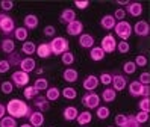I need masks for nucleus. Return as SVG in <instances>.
I'll list each match as a JSON object with an SVG mask.
<instances>
[{"label": "nucleus", "instance_id": "obj_41", "mask_svg": "<svg viewBox=\"0 0 150 127\" xmlns=\"http://www.w3.org/2000/svg\"><path fill=\"white\" fill-rule=\"evenodd\" d=\"M138 107L141 112H150V98H141V102L138 103Z\"/></svg>", "mask_w": 150, "mask_h": 127}, {"label": "nucleus", "instance_id": "obj_11", "mask_svg": "<svg viewBox=\"0 0 150 127\" xmlns=\"http://www.w3.org/2000/svg\"><path fill=\"white\" fill-rule=\"evenodd\" d=\"M33 106L38 109L40 112H47L50 111V102L44 95H37L33 98Z\"/></svg>", "mask_w": 150, "mask_h": 127}, {"label": "nucleus", "instance_id": "obj_35", "mask_svg": "<svg viewBox=\"0 0 150 127\" xmlns=\"http://www.w3.org/2000/svg\"><path fill=\"white\" fill-rule=\"evenodd\" d=\"M109 107L108 106H99L96 109V115L99 116V120H106V118L109 116Z\"/></svg>", "mask_w": 150, "mask_h": 127}, {"label": "nucleus", "instance_id": "obj_57", "mask_svg": "<svg viewBox=\"0 0 150 127\" xmlns=\"http://www.w3.org/2000/svg\"><path fill=\"white\" fill-rule=\"evenodd\" d=\"M20 127H32V126H30V124H21Z\"/></svg>", "mask_w": 150, "mask_h": 127}, {"label": "nucleus", "instance_id": "obj_36", "mask_svg": "<svg viewBox=\"0 0 150 127\" xmlns=\"http://www.w3.org/2000/svg\"><path fill=\"white\" fill-rule=\"evenodd\" d=\"M74 59H76V56L71 52H65V53H62V56H61V61H62V64L67 65V67L71 65V64L74 62Z\"/></svg>", "mask_w": 150, "mask_h": 127}, {"label": "nucleus", "instance_id": "obj_33", "mask_svg": "<svg viewBox=\"0 0 150 127\" xmlns=\"http://www.w3.org/2000/svg\"><path fill=\"white\" fill-rule=\"evenodd\" d=\"M61 94H62V97L67 98V100H74L77 97V91L71 86H67V88H64L62 91H61Z\"/></svg>", "mask_w": 150, "mask_h": 127}, {"label": "nucleus", "instance_id": "obj_14", "mask_svg": "<svg viewBox=\"0 0 150 127\" xmlns=\"http://www.w3.org/2000/svg\"><path fill=\"white\" fill-rule=\"evenodd\" d=\"M20 68H21V71H24V73L29 74V73L35 71V68H37V62H35L33 58H23L21 62H20Z\"/></svg>", "mask_w": 150, "mask_h": 127}, {"label": "nucleus", "instance_id": "obj_20", "mask_svg": "<svg viewBox=\"0 0 150 127\" xmlns=\"http://www.w3.org/2000/svg\"><path fill=\"white\" fill-rule=\"evenodd\" d=\"M79 44L82 49H93L94 47V36L90 33H82L79 36Z\"/></svg>", "mask_w": 150, "mask_h": 127}, {"label": "nucleus", "instance_id": "obj_46", "mask_svg": "<svg viewBox=\"0 0 150 127\" xmlns=\"http://www.w3.org/2000/svg\"><path fill=\"white\" fill-rule=\"evenodd\" d=\"M127 121V115H123V114H118L115 116V127H123Z\"/></svg>", "mask_w": 150, "mask_h": 127}, {"label": "nucleus", "instance_id": "obj_27", "mask_svg": "<svg viewBox=\"0 0 150 127\" xmlns=\"http://www.w3.org/2000/svg\"><path fill=\"white\" fill-rule=\"evenodd\" d=\"M115 98H117V92L112 88H105L103 92H102V97H100V100H103V102H106V103L114 102Z\"/></svg>", "mask_w": 150, "mask_h": 127}, {"label": "nucleus", "instance_id": "obj_56", "mask_svg": "<svg viewBox=\"0 0 150 127\" xmlns=\"http://www.w3.org/2000/svg\"><path fill=\"white\" fill-rule=\"evenodd\" d=\"M42 73H44V70H42V68H40V70H37V74H42Z\"/></svg>", "mask_w": 150, "mask_h": 127}, {"label": "nucleus", "instance_id": "obj_45", "mask_svg": "<svg viewBox=\"0 0 150 127\" xmlns=\"http://www.w3.org/2000/svg\"><path fill=\"white\" fill-rule=\"evenodd\" d=\"M117 50L120 53H127L130 50V45L127 41H120V42H117Z\"/></svg>", "mask_w": 150, "mask_h": 127}, {"label": "nucleus", "instance_id": "obj_43", "mask_svg": "<svg viewBox=\"0 0 150 127\" xmlns=\"http://www.w3.org/2000/svg\"><path fill=\"white\" fill-rule=\"evenodd\" d=\"M112 17L115 18V21H123L126 18V11L123 8H118V9H115V12H114Z\"/></svg>", "mask_w": 150, "mask_h": 127}, {"label": "nucleus", "instance_id": "obj_22", "mask_svg": "<svg viewBox=\"0 0 150 127\" xmlns=\"http://www.w3.org/2000/svg\"><path fill=\"white\" fill-rule=\"evenodd\" d=\"M127 88H129V94H130L132 97H141L144 85H141L138 80H134V82H130V83H129Z\"/></svg>", "mask_w": 150, "mask_h": 127}, {"label": "nucleus", "instance_id": "obj_42", "mask_svg": "<svg viewBox=\"0 0 150 127\" xmlns=\"http://www.w3.org/2000/svg\"><path fill=\"white\" fill-rule=\"evenodd\" d=\"M134 62H135L137 68H138V67H139V68H143V67L147 65V56H144V54H138Z\"/></svg>", "mask_w": 150, "mask_h": 127}, {"label": "nucleus", "instance_id": "obj_17", "mask_svg": "<svg viewBox=\"0 0 150 127\" xmlns=\"http://www.w3.org/2000/svg\"><path fill=\"white\" fill-rule=\"evenodd\" d=\"M35 53H37L41 59H47V58H50V56H52L50 44H49V42H41V44H38L37 52H35Z\"/></svg>", "mask_w": 150, "mask_h": 127}, {"label": "nucleus", "instance_id": "obj_54", "mask_svg": "<svg viewBox=\"0 0 150 127\" xmlns=\"http://www.w3.org/2000/svg\"><path fill=\"white\" fill-rule=\"evenodd\" d=\"M5 114H6V106H3L2 103H0V120L5 116Z\"/></svg>", "mask_w": 150, "mask_h": 127}, {"label": "nucleus", "instance_id": "obj_1", "mask_svg": "<svg viewBox=\"0 0 150 127\" xmlns=\"http://www.w3.org/2000/svg\"><path fill=\"white\" fill-rule=\"evenodd\" d=\"M6 112L9 114V116H14V118H26V116L29 118L32 107L29 104H26V102H23L20 98H12L6 104Z\"/></svg>", "mask_w": 150, "mask_h": 127}, {"label": "nucleus", "instance_id": "obj_37", "mask_svg": "<svg viewBox=\"0 0 150 127\" xmlns=\"http://www.w3.org/2000/svg\"><path fill=\"white\" fill-rule=\"evenodd\" d=\"M0 127H17V121L14 116H3L0 120Z\"/></svg>", "mask_w": 150, "mask_h": 127}, {"label": "nucleus", "instance_id": "obj_51", "mask_svg": "<svg viewBox=\"0 0 150 127\" xmlns=\"http://www.w3.org/2000/svg\"><path fill=\"white\" fill-rule=\"evenodd\" d=\"M44 35H46V36H53V38H55V35H56L55 26H46V27H44Z\"/></svg>", "mask_w": 150, "mask_h": 127}, {"label": "nucleus", "instance_id": "obj_18", "mask_svg": "<svg viewBox=\"0 0 150 127\" xmlns=\"http://www.w3.org/2000/svg\"><path fill=\"white\" fill-rule=\"evenodd\" d=\"M126 14H130L132 17H139L143 14V5L139 2H130L126 8Z\"/></svg>", "mask_w": 150, "mask_h": 127}, {"label": "nucleus", "instance_id": "obj_55", "mask_svg": "<svg viewBox=\"0 0 150 127\" xmlns=\"http://www.w3.org/2000/svg\"><path fill=\"white\" fill-rule=\"evenodd\" d=\"M130 2H127V0H118L117 2V5H120V6H127Z\"/></svg>", "mask_w": 150, "mask_h": 127}, {"label": "nucleus", "instance_id": "obj_12", "mask_svg": "<svg viewBox=\"0 0 150 127\" xmlns=\"http://www.w3.org/2000/svg\"><path fill=\"white\" fill-rule=\"evenodd\" d=\"M83 89L88 91V92H91V91H94L97 86H99V77L94 76V74H90V76H86L85 80H83V83H82Z\"/></svg>", "mask_w": 150, "mask_h": 127}, {"label": "nucleus", "instance_id": "obj_13", "mask_svg": "<svg viewBox=\"0 0 150 127\" xmlns=\"http://www.w3.org/2000/svg\"><path fill=\"white\" fill-rule=\"evenodd\" d=\"M29 124L32 127H41L44 124V115L40 111H32L29 115Z\"/></svg>", "mask_w": 150, "mask_h": 127}, {"label": "nucleus", "instance_id": "obj_19", "mask_svg": "<svg viewBox=\"0 0 150 127\" xmlns=\"http://www.w3.org/2000/svg\"><path fill=\"white\" fill-rule=\"evenodd\" d=\"M62 79L67 82V83H76L79 79V73L74 68H65L62 73Z\"/></svg>", "mask_w": 150, "mask_h": 127}, {"label": "nucleus", "instance_id": "obj_3", "mask_svg": "<svg viewBox=\"0 0 150 127\" xmlns=\"http://www.w3.org/2000/svg\"><path fill=\"white\" fill-rule=\"evenodd\" d=\"M14 30H15V20L8 14L0 12V32L8 38V35L14 33Z\"/></svg>", "mask_w": 150, "mask_h": 127}, {"label": "nucleus", "instance_id": "obj_21", "mask_svg": "<svg viewBox=\"0 0 150 127\" xmlns=\"http://www.w3.org/2000/svg\"><path fill=\"white\" fill-rule=\"evenodd\" d=\"M117 21H115V18H114L112 15H103L102 17V20H100V26L103 27L105 30H112L114 27H115Z\"/></svg>", "mask_w": 150, "mask_h": 127}, {"label": "nucleus", "instance_id": "obj_59", "mask_svg": "<svg viewBox=\"0 0 150 127\" xmlns=\"http://www.w3.org/2000/svg\"><path fill=\"white\" fill-rule=\"evenodd\" d=\"M79 127H85V126H79Z\"/></svg>", "mask_w": 150, "mask_h": 127}, {"label": "nucleus", "instance_id": "obj_53", "mask_svg": "<svg viewBox=\"0 0 150 127\" xmlns=\"http://www.w3.org/2000/svg\"><path fill=\"white\" fill-rule=\"evenodd\" d=\"M149 95H150V86H149V85H144V88H143V94H141V97H143V98H149Z\"/></svg>", "mask_w": 150, "mask_h": 127}, {"label": "nucleus", "instance_id": "obj_15", "mask_svg": "<svg viewBox=\"0 0 150 127\" xmlns=\"http://www.w3.org/2000/svg\"><path fill=\"white\" fill-rule=\"evenodd\" d=\"M74 20H76V12H74V9H71V8L64 9L62 14L59 15V21L64 23V24H68V23H71Z\"/></svg>", "mask_w": 150, "mask_h": 127}, {"label": "nucleus", "instance_id": "obj_9", "mask_svg": "<svg viewBox=\"0 0 150 127\" xmlns=\"http://www.w3.org/2000/svg\"><path fill=\"white\" fill-rule=\"evenodd\" d=\"M65 29H67V33L70 36H81L82 32H83V24H82V21L74 20L71 23H68Z\"/></svg>", "mask_w": 150, "mask_h": 127}, {"label": "nucleus", "instance_id": "obj_5", "mask_svg": "<svg viewBox=\"0 0 150 127\" xmlns=\"http://www.w3.org/2000/svg\"><path fill=\"white\" fill-rule=\"evenodd\" d=\"M11 80H12V83H14L15 88H26L28 83L30 82L29 74H28V73H24V71H21V70L14 71L12 76H11Z\"/></svg>", "mask_w": 150, "mask_h": 127}, {"label": "nucleus", "instance_id": "obj_29", "mask_svg": "<svg viewBox=\"0 0 150 127\" xmlns=\"http://www.w3.org/2000/svg\"><path fill=\"white\" fill-rule=\"evenodd\" d=\"M28 35H29V30L26 29V27H15V30H14V36H15V40L17 41H26L28 40Z\"/></svg>", "mask_w": 150, "mask_h": 127}, {"label": "nucleus", "instance_id": "obj_50", "mask_svg": "<svg viewBox=\"0 0 150 127\" xmlns=\"http://www.w3.org/2000/svg\"><path fill=\"white\" fill-rule=\"evenodd\" d=\"M138 82L141 85H149L150 83V73H141Z\"/></svg>", "mask_w": 150, "mask_h": 127}, {"label": "nucleus", "instance_id": "obj_30", "mask_svg": "<svg viewBox=\"0 0 150 127\" xmlns=\"http://www.w3.org/2000/svg\"><path fill=\"white\" fill-rule=\"evenodd\" d=\"M37 52V44L33 41H24V44L21 45V53H26L29 56V54H33Z\"/></svg>", "mask_w": 150, "mask_h": 127}, {"label": "nucleus", "instance_id": "obj_49", "mask_svg": "<svg viewBox=\"0 0 150 127\" xmlns=\"http://www.w3.org/2000/svg\"><path fill=\"white\" fill-rule=\"evenodd\" d=\"M0 8L8 12V11H11V9L14 8V2L12 0H2V2H0Z\"/></svg>", "mask_w": 150, "mask_h": 127}, {"label": "nucleus", "instance_id": "obj_40", "mask_svg": "<svg viewBox=\"0 0 150 127\" xmlns=\"http://www.w3.org/2000/svg\"><path fill=\"white\" fill-rule=\"evenodd\" d=\"M99 82H100V83H103L105 86L111 85L112 83V74H111V73H102L100 77H99Z\"/></svg>", "mask_w": 150, "mask_h": 127}, {"label": "nucleus", "instance_id": "obj_8", "mask_svg": "<svg viewBox=\"0 0 150 127\" xmlns=\"http://www.w3.org/2000/svg\"><path fill=\"white\" fill-rule=\"evenodd\" d=\"M127 86V77L120 74V73H114L112 74V89L115 91H123Z\"/></svg>", "mask_w": 150, "mask_h": 127}, {"label": "nucleus", "instance_id": "obj_32", "mask_svg": "<svg viewBox=\"0 0 150 127\" xmlns=\"http://www.w3.org/2000/svg\"><path fill=\"white\" fill-rule=\"evenodd\" d=\"M21 56L18 52H14L11 54H8V62L11 64V67H20V62H21Z\"/></svg>", "mask_w": 150, "mask_h": 127}, {"label": "nucleus", "instance_id": "obj_28", "mask_svg": "<svg viewBox=\"0 0 150 127\" xmlns=\"http://www.w3.org/2000/svg\"><path fill=\"white\" fill-rule=\"evenodd\" d=\"M46 97L49 102H56V100L61 97V91H59V88H56V86H52V88H47V92H46Z\"/></svg>", "mask_w": 150, "mask_h": 127}, {"label": "nucleus", "instance_id": "obj_34", "mask_svg": "<svg viewBox=\"0 0 150 127\" xmlns=\"http://www.w3.org/2000/svg\"><path fill=\"white\" fill-rule=\"evenodd\" d=\"M33 86L37 88L38 91H47V88H49V82H47L46 77H37V80H35Z\"/></svg>", "mask_w": 150, "mask_h": 127}, {"label": "nucleus", "instance_id": "obj_24", "mask_svg": "<svg viewBox=\"0 0 150 127\" xmlns=\"http://www.w3.org/2000/svg\"><path fill=\"white\" fill-rule=\"evenodd\" d=\"M77 115H79V111L74 106H67L62 112V116H64L65 121H74L77 118Z\"/></svg>", "mask_w": 150, "mask_h": 127}, {"label": "nucleus", "instance_id": "obj_4", "mask_svg": "<svg viewBox=\"0 0 150 127\" xmlns=\"http://www.w3.org/2000/svg\"><path fill=\"white\" fill-rule=\"evenodd\" d=\"M114 30H115V35L118 36V38H121V41H127L130 38V35H132V26L126 20L117 21Z\"/></svg>", "mask_w": 150, "mask_h": 127}, {"label": "nucleus", "instance_id": "obj_31", "mask_svg": "<svg viewBox=\"0 0 150 127\" xmlns=\"http://www.w3.org/2000/svg\"><path fill=\"white\" fill-rule=\"evenodd\" d=\"M23 95L26 97V100H33L37 95H40V91L35 86H26L23 91Z\"/></svg>", "mask_w": 150, "mask_h": 127}, {"label": "nucleus", "instance_id": "obj_26", "mask_svg": "<svg viewBox=\"0 0 150 127\" xmlns=\"http://www.w3.org/2000/svg\"><path fill=\"white\" fill-rule=\"evenodd\" d=\"M76 121H77L79 126H86V124H90V123L93 121V115H91V112H88V111L79 112V115H77V118H76Z\"/></svg>", "mask_w": 150, "mask_h": 127}, {"label": "nucleus", "instance_id": "obj_52", "mask_svg": "<svg viewBox=\"0 0 150 127\" xmlns=\"http://www.w3.org/2000/svg\"><path fill=\"white\" fill-rule=\"evenodd\" d=\"M74 6L79 8V9H86L90 6V2H88V0H74Z\"/></svg>", "mask_w": 150, "mask_h": 127}, {"label": "nucleus", "instance_id": "obj_44", "mask_svg": "<svg viewBox=\"0 0 150 127\" xmlns=\"http://www.w3.org/2000/svg\"><path fill=\"white\" fill-rule=\"evenodd\" d=\"M135 120H137V123L138 124H144V123H147L149 121V114L147 112H138L137 115H135Z\"/></svg>", "mask_w": 150, "mask_h": 127}, {"label": "nucleus", "instance_id": "obj_7", "mask_svg": "<svg viewBox=\"0 0 150 127\" xmlns=\"http://www.w3.org/2000/svg\"><path fill=\"white\" fill-rule=\"evenodd\" d=\"M100 47L105 53H114L117 50V41L115 38H114V35H106V36H103V40H102V44H100Z\"/></svg>", "mask_w": 150, "mask_h": 127}, {"label": "nucleus", "instance_id": "obj_47", "mask_svg": "<svg viewBox=\"0 0 150 127\" xmlns=\"http://www.w3.org/2000/svg\"><path fill=\"white\" fill-rule=\"evenodd\" d=\"M123 127H141V124L137 123L135 115H127V121H126V124Z\"/></svg>", "mask_w": 150, "mask_h": 127}, {"label": "nucleus", "instance_id": "obj_2", "mask_svg": "<svg viewBox=\"0 0 150 127\" xmlns=\"http://www.w3.org/2000/svg\"><path fill=\"white\" fill-rule=\"evenodd\" d=\"M50 50H52V54H55V56H61L62 53L65 52H70V44L67 41V38H64V36H55L53 40H52L50 42Z\"/></svg>", "mask_w": 150, "mask_h": 127}, {"label": "nucleus", "instance_id": "obj_39", "mask_svg": "<svg viewBox=\"0 0 150 127\" xmlns=\"http://www.w3.org/2000/svg\"><path fill=\"white\" fill-rule=\"evenodd\" d=\"M0 89H2L3 94H11L14 91V83L11 80H6V82H3V83L0 85Z\"/></svg>", "mask_w": 150, "mask_h": 127}, {"label": "nucleus", "instance_id": "obj_38", "mask_svg": "<svg viewBox=\"0 0 150 127\" xmlns=\"http://www.w3.org/2000/svg\"><path fill=\"white\" fill-rule=\"evenodd\" d=\"M123 71L126 73V74H134V73L137 71V65L134 61H127L125 62V65H123Z\"/></svg>", "mask_w": 150, "mask_h": 127}, {"label": "nucleus", "instance_id": "obj_10", "mask_svg": "<svg viewBox=\"0 0 150 127\" xmlns=\"http://www.w3.org/2000/svg\"><path fill=\"white\" fill-rule=\"evenodd\" d=\"M132 30H134L135 35H138V36H149V33H150V24L147 21H144V20H139V21L135 23L134 27H132Z\"/></svg>", "mask_w": 150, "mask_h": 127}, {"label": "nucleus", "instance_id": "obj_23", "mask_svg": "<svg viewBox=\"0 0 150 127\" xmlns=\"http://www.w3.org/2000/svg\"><path fill=\"white\" fill-rule=\"evenodd\" d=\"M0 49H2V52L6 53V54L14 53L15 52V42H14V40H11V38L2 40V42H0Z\"/></svg>", "mask_w": 150, "mask_h": 127}, {"label": "nucleus", "instance_id": "obj_6", "mask_svg": "<svg viewBox=\"0 0 150 127\" xmlns=\"http://www.w3.org/2000/svg\"><path fill=\"white\" fill-rule=\"evenodd\" d=\"M82 104L85 106V107H88V109H97L100 106V97H99V94H96V92H86L83 97H82Z\"/></svg>", "mask_w": 150, "mask_h": 127}, {"label": "nucleus", "instance_id": "obj_25", "mask_svg": "<svg viewBox=\"0 0 150 127\" xmlns=\"http://www.w3.org/2000/svg\"><path fill=\"white\" fill-rule=\"evenodd\" d=\"M105 54H106V53L102 50L100 45H94L93 49H90V56H91V59H93L94 62L103 61V59H105Z\"/></svg>", "mask_w": 150, "mask_h": 127}, {"label": "nucleus", "instance_id": "obj_48", "mask_svg": "<svg viewBox=\"0 0 150 127\" xmlns=\"http://www.w3.org/2000/svg\"><path fill=\"white\" fill-rule=\"evenodd\" d=\"M11 68V64L8 62V59H2L0 61V74H5V73H8Z\"/></svg>", "mask_w": 150, "mask_h": 127}, {"label": "nucleus", "instance_id": "obj_16", "mask_svg": "<svg viewBox=\"0 0 150 127\" xmlns=\"http://www.w3.org/2000/svg\"><path fill=\"white\" fill-rule=\"evenodd\" d=\"M23 23H24V27H26L28 30H33V29H37V27H38L40 20H38V17H37V15L29 14V15H26V17H24Z\"/></svg>", "mask_w": 150, "mask_h": 127}, {"label": "nucleus", "instance_id": "obj_58", "mask_svg": "<svg viewBox=\"0 0 150 127\" xmlns=\"http://www.w3.org/2000/svg\"><path fill=\"white\" fill-rule=\"evenodd\" d=\"M108 127H115V126H108Z\"/></svg>", "mask_w": 150, "mask_h": 127}]
</instances>
